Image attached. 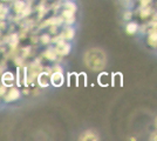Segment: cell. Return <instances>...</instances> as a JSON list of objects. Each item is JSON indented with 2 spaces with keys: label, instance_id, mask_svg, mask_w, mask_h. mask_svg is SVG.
I'll list each match as a JSON object with an SVG mask.
<instances>
[{
  "label": "cell",
  "instance_id": "obj_1",
  "mask_svg": "<svg viewBox=\"0 0 157 141\" xmlns=\"http://www.w3.org/2000/svg\"><path fill=\"white\" fill-rule=\"evenodd\" d=\"M85 61L87 66L95 71H101L105 65V55L98 48H92L87 51L85 55Z\"/></svg>",
  "mask_w": 157,
  "mask_h": 141
},
{
  "label": "cell",
  "instance_id": "obj_2",
  "mask_svg": "<svg viewBox=\"0 0 157 141\" xmlns=\"http://www.w3.org/2000/svg\"><path fill=\"white\" fill-rule=\"evenodd\" d=\"M52 82L54 86H61L63 82V76L60 73H55L52 76Z\"/></svg>",
  "mask_w": 157,
  "mask_h": 141
},
{
  "label": "cell",
  "instance_id": "obj_3",
  "mask_svg": "<svg viewBox=\"0 0 157 141\" xmlns=\"http://www.w3.org/2000/svg\"><path fill=\"white\" fill-rule=\"evenodd\" d=\"M18 98H19V91L15 89V88L11 89L8 95H7V100L8 101H13V100H15V99H18Z\"/></svg>",
  "mask_w": 157,
  "mask_h": 141
},
{
  "label": "cell",
  "instance_id": "obj_4",
  "mask_svg": "<svg viewBox=\"0 0 157 141\" xmlns=\"http://www.w3.org/2000/svg\"><path fill=\"white\" fill-rule=\"evenodd\" d=\"M82 140L85 139V140H94V139H96V135L94 134V133H89V132H87L85 134L82 135V138H81Z\"/></svg>",
  "mask_w": 157,
  "mask_h": 141
},
{
  "label": "cell",
  "instance_id": "obj_5",
  "mask_svg": "<svg viewBox=\"0 0 157 141\" xmlns=\"http://www.w3.org/2000/svg\"><path fill=\"white\" fill-rule=\"evenodd\" d=\"M136 29H137V25L136 24H129L128 27H127V31H128V33H135L136 32Z\"/></svg>",
  "mask_w": 157,
  "mask_h": 141
},
{
  "label": "cell",
  "instance_id": "obj_6",
  "mask_svg": "<svg viewBox=\"0 0 157 141\" xmlns=\"http://www.w3.org/2000/svg\"><path fill=\"white\" fill-rule=\"evenodd\" d=\"M150 40H152V45H156L157 42V34H152V35H150Z\"/></svg>",
  "mask_w": 157,
  "mask_h": 141
},
{
  "label": "cell",
  "instance_id": "obj_7",
  "mask_svg": "<svg viewBox=\"0 0 157 141\" xmlns=\"http://www.w3.org/2000/svg\"><path fill=\"white\" fill-rule=\"evenodd\" d=\"M46 57H48V58H51V59H54V55H53L52 53H46Z\"/></svg>",
  "mask_w": 157,
  "mask_h": 141
}]
</instances>
